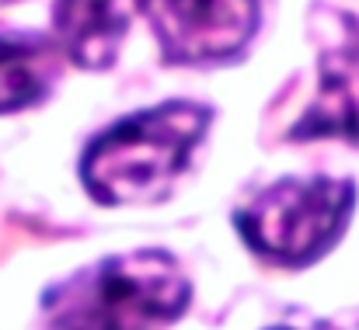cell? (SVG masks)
<instances>
[{"label":"cell","mask_w":359,"mask_h":330,"mask_svg":"<svg viewBox=\"0 0 359 330\" xmlns=\"http://www.w3.org/2000/svg\"><path fill=\"white\" fill-rule=\"evenodd\" d=\"M210 122L213 111L185 98L112 122L84 146L81 181L88 195L102 206L164 199L189 167Z\"/></svg>","instance_id":"6da1fadb"},{"label":"cell","mask_w":359,"mask_h":330,"mask_svg":"<svg viewBox=\"0 0 359 330\" xmlns=\"http://www.w3.org/2000/svg\"><path fill=\"white\" fill-rule=\"evenodd\" d=\"M192 299L189 275L168 250H129L105 257L46 292L53 330H161Z\"/></svg>","instance_id":"7a4b0ae2"},{"label":"cell","mask_w":359,"mask_h":330,"mask_svg":"<svg viewBox=\"0 0 359 330\" xmlns=\"http://www.w3.org/2000/svg\"><path fill=\"white\" fill-rule=\"evenodd\" d=\"M356 206L349 178H283L234 213L241 240L265 261L300 268L318 261L346 233Z\"/></svg>","instance_id":"3957f363"},{"label":"cell","mask_w":359,"mask_h":330,"mask_svg":"<svg viewBox=\"0 0 359 330\" xmlns=\"http://www.w3.org/2000/svg\"><path fill=\"white\" fill-rule=\"evenodd\" d=\"M154 28L164 63H234L258 31V0H136Z\"/></svg>","instance_id":"277c9868"},{"label":"cell","mask_w":359,"mask_h":330,"mask_svg":"<svg viewBox=\"0 0 359 330\" xmlns=\"http://www.w3.org/2000/svg\"><path fill=\"white\" fill-rule=\"evenodd\" d=\"M328 42L318 56V91L293 125L297 143L346 139L359 143V14L328 10Z\"/></svg>","instance_id":"5b68a950"},{"label":"cell","mask_w":359,"mask_h":330,"mask_svg":"<svg viewBox=\"0 0 359 330\" xmlns=\"http://www.w3.org/2000/svg\"><path fill=\"white\" fill-rule=\"evenodd\" d=\"M133 0H56L53 42L81 70H109L129 28Z\"/></svg>","instance_id":"8992f818"},{"label":"cell","mask_w":359,"mask_h":330,"mask_svg":"<svg viewBox=\"0 0 359 330\" xmlns=\"http://www.w3.org/2000/svg\"><path fill=\"white\" fill-rule=\"evenodd\" d=\"M60 45L32 31H0V115L39 105L60 77Z\"/></svg>","instance_id":"52a82bcc"},{"label":"cell","mask_w":359,"mask_h":330,"mask_svg":"<svg viewBox=\"0 0 359 330\" xmlns=\"http://www.w3.org/2000/svg\"><path fill=\"white\" fill-rule=\"evenodd\" d=\"M276 330H297V327H276ZM318 330H325V327H318Z\"/></svg>","instance_id":"ba28073f"}]
</instances>
